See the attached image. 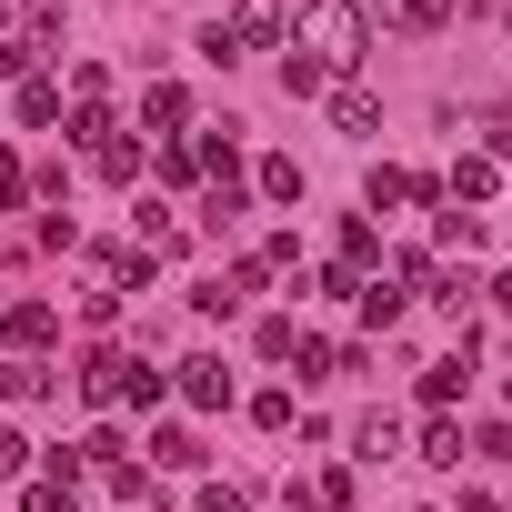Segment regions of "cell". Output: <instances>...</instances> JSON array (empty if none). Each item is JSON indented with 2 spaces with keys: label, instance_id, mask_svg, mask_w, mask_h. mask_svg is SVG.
<instances>
[{
  "label": "cell",
  "instance_id": "cell-1",
  "mask_svg": "<svg viewBox=\"0 0 512 512\" xmlns=\"http://www.w3.org/2000/svg\"><path fill=\"white\" fill-rule=\"evenodd\" d=\"M362 41H372V11H362V0H312L292 51H312L322 71H352V61H362Z\"/></svg>",
  "mask_w": 512,
  "mask_h": 512
},
{
  "label": "cell",
  "instance_id": "cell-2",
  "mask_svg": "<svg viewBox=\"0 0 512 512\" xmlns=\"http://www.w3.org/2000/svg\"><path fill=\"white\" fill-rule=\"evenodd\" d=\"M221 41H231V61H241V51H272V41H282V0H241V11L221 21Z\"/></svg>",
  "mask_w": 512,
  "mask_h": 512
},
{
  "label": "cell",
  "instance_id": "cell-3",
  "mask_svg": "<svg viewBox=\"0 0 512 512\" xmlns=\"http://www.w3.org/2000/svg\"><path fill=\"white\" fill-rule=\"evenodd\" d=\"M181 402H191V412H221V402H231V372H221L211 352H191V362H181Z\"/></svg>",
  "mask_w": 512,
  "mask_h": 512
},
{
  "label": "cell",
  "instance_id": "cell-4",
  "mask_svg": "<svg viewBox=\"0 0 512 512\" xmlns=\"http://www.w3.org/2000/svg\"><path fill=\"white\" fill-rule=\"evenodd\" d=\"M141 121H151L161 141H181V121H191V91H181V81H151V91H141Z\"/></svg>",
  "mask_w": 512,
  "mask_h": 512
},
{
  "label": "cell",
  "instance_id": "cell-5",
  "mask_svg": "<svg viewBox=\"0 0 512 512\" xmlns=\"http://www.w3.org/2000/svg\"><path fill=\"white\" fill-rule=\"evenodd\" d=\"M332 131H352V141H362V131H382V101H372L362 81H342V91H332Z\"/></svg>",
  "mask_w": 512,
  "mask_h": 512
},
{
  "label": "cell",
  "instance_id": "cell-6",
  "mask_svg": "<svg viewBox=\"0 0 512 512\" xmlns=\"http://www.w3.org/2000/svg\"><path fill=\"white\" fill-rule=\"evenodd\" d=\"M241 211H251L241 171H211V191H201V231H221V221H241Z\"/></svg>",
  "mask_w": 512,
  "mask_h": 512
},
{
  "label": "cell",
  "instance_id": "cell-7",
  "mask_svg": "<svg viewBox=\"0 0 512 512\" xmlns=\"http://www.w3.org/2000/svg\"><path fill=\"white\" fill-rule=\"evenodd\" d=\"M462 382H472V352L432 362V372H422V402H432V412H452V402H462Z\"/></svg>",
  "mask_w": 512,
  "mask_h": 512
},
{
  "label": "cell",
  "instance_id": "cell-8",
  "mask_svg": "<svg viewBox=\"0 0 512 512\" xmlns=\"http://www.w3.org/2000/svg\"><path fill=\"white\" fill-rule=\"evenodd\" d=\"M121 382H131V352H91L81 392H91V402H121Z\"/></svg>",
  "mask_w": 512,
  "mask_h": 512
},
{
  "label": "cell",
  "instance_id": "cell-9",
  "mask_svg": "<svg viewBox=\"0 0 512 512\" xmlns=\"http://www.w3.org/2000/svg\"><path fill=\"white\" fill-rule=\"evenodd\" d=\"M382 21H392V31H442L452 0H382Z\"/></svg>",
  "mask_w": 512,
  "mask_h": 512
},
{
  "label": "cell",
  "instance_id": "cell-10",
  "mask_svg": "<svg viewBox=\"0 0 512 512\" xmlns=\"http://www.w3.org/2000/svg\"><path fill=\"white\" fill-rule=\"evenodd\" d=\"M0 332H11V342H21V362H31V352L51 342V302H21V312H11V322H0Z\"/></svg>",
  "mask_w": 512,
  "mask_h": 512
},
{
  "label": "cell",
  "instance_id": "cell-11",
  "mask_svg": "<svg viewBox=\"0 0 512 512\" xmlns=\"http://www.w3.org/2000/svg\"><path fill=\"white\" fill-rule=\"evenodd\" d=\"M151 462H161V472H191V462H201V442H191L181 422H161V432H151Z\"/></svg>",
  "mask_w": 512,
  "mask_h": 512
},
{
  "label": "cell",
  "instance_id": "cell-12",
  "mask_svg": "<svg viewBox=\"0 0 512 512\" xmlns=\"http://www.w3.org/2000/svg\"><path fill=\"white\" fill-rule=\"evenodd\" d=\"M0 392H11V402H51V392H61V382H51V372H41V362H11V372H0Z\"/></svg>",
  "mask_w": 512,
  "mask_h": 512
},
{
  "label": "cell",
  "instance_id": "cell-13",
  "mask_svg": "<svg viewBox=\"0 0 512 512\" xmlns=\"http://www.w3.org/2000/svg\"><path fill=\"white\" fill-rule=\"evenodd\" d=\"M382 262V241H372V221H342V272H372Z\"/></svg>",
  "mask_w": 512,
  "mask_h": 512
},
{
  "label": "cell",
  "instance_id": "cell-14",
  "mask_svg": "<svg viewBox=\"0 0 512 512\" xmlns=\"http://www.w3.org/2000/svg\"><path fill=\"white\" fill-rule=\"evenodd\" d=\"M282 81H292V101H312V91H332V71H322L312 51H292V61H282Z\"/></svg>",
  "mask_w": 512,
  "mask_h": 512
},
{
  "label": "cell",
  "instance_id": "cell-15",
  "mask_svg": "<svg viewBox=\"0 0 512 512\" xmlns=\"http://www.w3.org/2000/svg\"><path fill=\"white\" fill-rule=\"evenodd\" d=\"M21 121H31V131L61 121V81H21Z\"/></svg>",
  "mask_w": 512,
  "mask_h": 512
},
{
  "label": "cell",
  "instance_id": "cell-16",
  "mask_svg": "<svg viewBox=\"0 0 512 512\" xmlns=\"http://www.w3.org/2000/svg\"><path fill=\"white\" fill-rule=\"evenodd\" d=\"M101 181H141V141L111 131V141H101Z\"/></svg>",
  "mask_w": 512,
  "mask_h": 512
},
{
  "label": "cell",
  "instance_id": "cell-17",
  "mask_svg": "<svg viewBox=\"0 0 512 512\" xmlns=\"http://www.w3.org/2000/svg\"><path fill=\"white\" fill-rule=\"evenodd\" d=\"M262 201H302V161L272 151V161H262Z\"/></svg>",
  "mask_w": 512,
  "mask_h": 512
},
{
  "label": "cell",
  "instance_id": "cell-18",
  "mask_svg": "<svg viewBox=\"0 0 512 512\" xmlns=\"http://www.w3.org/2000/svg\"><path fill=\"white\" fill-rule=\"evenodd\" d=\"M422 462H442V472H452V462H462V422H442V412H432V432H422Z\"/></svg>",
  "mask_w": 512,
  "mask_h": 512
},
{
  "label": "cell",
  "instance_id": "cell-19",
  "mask_svg": "<svg viewBox=\"0 0 512 512\" xmlns=\"http://www.w3.org/2000/svg\"><path fill=\"white\" fill-rule=\"evenodd\" d=\"M352 442H362V462H392V442H402V432H392V412H372Z\"/></svg>",
  "mask_w": 512,
  "mask_h": 512
},
{
  "label": "cell",
  "instance_id": "cell-20",
  "mask_svg": "<svg viewBox=\"0 0 512 512\" xmlns=\"http://www.w3.org/2000/svg\"><path fill=\"white\" fill-rule=\"evenodd\" d=\"M362 322H372V332H392V322H402V292H382V282H372V292H362Z\"/></svg>",
  "mask_w": 512,
  "mask_h": 512
},
{
  "label": "cell",
  "instance_id": "cell-21",
  "mask_svg": "<svg viewBox=\"0 0 512 512\" xmlns=\"http://www.w3.org/2000/svg\"><path fill=\"white\" fill-rule=\"evenodd\" d=\"M21 201H31V171H21V161H0V211H21Z\"/></svg>",
  "mask_w": 512,
  "mask_h": 512
},
{
  "label": "cell",
  "instance_id": "cell-22",
  "mask_svg": "<svg viewBox=\"0 0 512 512\" xmlns=\"http://www.w3.org/2000/svg\"><path fill=\"white\" fill-rule=\"evenodd\" d=\"M482 151H492V161H512V111H492V121H482Z\"/></svg>",
  "mask_w": 512,
  "mask_h": 512
},
{
  "label": "cell",
  "instance_id": "cell-23",
  "mask_svg": "<svg viewBox=\"0 0 512 512\" xmlns=\"http://www.w3.org/2000/svg\"><path fill=\"white\" fill-rule=\"evenodd\" d=\"M482 462H512V422H482V442H472Z\"/></svg>",
  "mask_w": 512,
  "mask_h": 512
},
{
  "label": "cell",
  "instance_id": "cell-24",
  "mask_svg": "<svg viewBox=\"0 0 512 512\" xmlns=\"http://www.w3.org/2000/svg\"><path fill=\"white\" fill-rule=\"evenodd\" d=\"M31 51H41V41H0V81H21V71H31Z\"/></svg>",
  "mask_w": 512,
  "mask_h": 512
},
{
  "label": "cell",
  "instance_id": "cell-25",
  "mask_svg": "<svg viewBox=\"0 0 512 512\" xmlns=\"http://www.w3.org/2000/svg\"><path fill=\"white\" fill-rule=\"evenodd\" d=\"M31 512H81V502H71V482H41V492H31Z\"/></svg>",
  "mask_w": 512,
  "mask_h": 512
},
{
  "label": "cell",
  "instance_id": "cell-26",
  "mask_svg": "<svg viewBox=\"0 0 512 512\" xmlns=\"http://www.w3.org/2000/svg\"><path fill=\"white\" fill-rule=\"evenodd\" d=\"M201 512H251V492H231V482H211V492H201Z\"/></svg>",
  "mask_w": 512,
  "mask_h": 512
},
{
  "label": "cell",
  "instance_id": "cell-27",
  "mask_svg": "<svg viewBox=\"0 0 512 512\" xmlns=\"http://www.w3.org/2000/svg\"><path fill=\"white\" fill-rule=\"evenodd\" d=\"M21 462H31V442H21V432H0V472H21Z\"/></svg>",
  "mask_w": 512,
  "mask_h": 512
},
{
  "label": "cell",
  "instance_id": "cell-28",
  "mask_svg": "<svg viewBox=\"0 0 512 512\" xmlns=\"http://www.w3.org/2000/svg\"><path fill=\"white\" fill-rule=\"evenodd\" d=\"M482 292H492V312H512V272H502V282H482Z\"/></svg>",
  "mask_w": 512,
  "mask_h": 512
}]
</instances>
